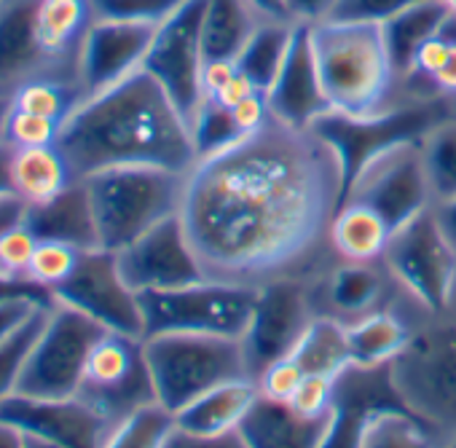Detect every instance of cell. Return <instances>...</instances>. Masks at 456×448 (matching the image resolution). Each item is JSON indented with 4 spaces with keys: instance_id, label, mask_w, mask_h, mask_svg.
<instances>
[{
    "instance_id": "1",
    "label": "cell",
    "mask_w": 456,
    "mask_h": 448,
    "mask_svg": "<svg viewBox=\"0 0 456 448\" xmlns=\"http://www.w3.org/2000/svg\"><path fill=\"white\" fill-rule=\"evenodd\" d=\"M344 169L314 132L272 118L185 175L180 220L207 280L264 288L306 280L336 258L330 223Z\"/></svg>"
},
{
    "instance_id": "2",
    "label": "cell",
    "mask_w": 456,
    "mask_h": 448,
    "mask_svg": "<svg viewBox=\"0 0 456 448\" xmlns=\"http://www.w3.org/2000/svg\"><path fill=\"white\" fill-rule=\"evenodd\" d=\"M57 148L76 180L113 167L188 172L196 164L188 121L145 70L81 100L62 124Z\"/></svg>"
},
{
    "instance_id": "3",
    "label": "cell",
    "mask_w": 456,
    "mask_h": 448,
    "mask_svg": "<svg viewBox=\"0 0 456 448\" xmlns=\"http://www.w3.org/2000/svg\"><path fill=\"white\" fill-rule=\"evenodd\" d=\"M312 49L330 113L362 118L403 105L379 22L325 20L312 25Z\"/></svg>"
},
{
    "instance_id": "4",
    "label": "cell",
    "mask_w": 456,
    "mask_h": 448,
    "mask_svg": "<svg viewBox=\"0 0 456 448\" xmlns=\"http://www.w3.org/2000/svg\"><path fill=\"white\" fill-rule=\"evenodd\" d=\"M185 175L164 167H113L84 180L100 248L118 253L159 223L180 215Z\"/></svg>"
},
{
    "instance_id": "5",
    "label": "cell",
    "mask_w": 456,
    "mask_h": 448,
    "mask_svg": "<svg viewBox=\"0 0 456 448\" xmlns=\"http://www.w3.org/2000/svg\"><path fill=\"white\" fill-rule=\"evenodd\" d=\"M156 403L172 416L204 392L250 379L242 341L196 333H161L142 338Z\"/></svg>"
},
{
    "instance_id": "6",
    "label": "cell",
    "mask_w": 456,
    "mask_h": 448,
    "mask_svg": "<svg viewBox=\"0 0 456 448\" xmlns=\"http://www.w3.org/2000/svg\"><path fill=\"white\" fill-rule=\"evenodd\" d=\"M400 400L443 437L456 435V320L427 314L392 362Z\"/></svg>"
},
{
    "instance_id": "7",
    "label": "cell",
    "mask_w": 456,
    "mask_h": 448,
    "mask_svg": "<svg viewBox=\"0 0 456 448\" xmlns=\"http://www.w3.org/2000/svg\"><path fill=\"white\" fill-rule=\"evenodd\" d=\"M258 298V288L199 280L175 290L140 293L142 338L161 333H196L242 338Z\"/></svg>"
},
{
    "instance_id": "8",
    "label": "cell",
    "mask_w": 456,
    "mask_h": 448,
    "mask_svg": "<svg viewBox=\"0 0 456 448\" xmlns=\"http://www.w3.org/2000/svg\"><path fill=\"white\" fill-rule=\"evenodd\" d=\"M381 261L419 309L445 314L456 280V250L443 234L432 207L392 232Z\"/></svg>"
},
{
    "instance_id": "9",
    "label": "cell",
    "mask_w": 456,
    "mask_h": 448,
    "mask_svg": "<svg viewBox=\"0 0 456 448\" xmlns=\"http://www.w3.org/2000/svg\"><path fill=\"white\" fill-rule=\"evenodd\" d=\"M105 333L108 330L92 317L54 301L17 392L30 397H76L89 354Z\"/></svg>"
},
{
    "instance_id": "10",
    "label": "cell",
    "mask_w": 456,
    "mask_h": 448,
    "mask_svg": "<svg viewBox=\"0 0 456 448\" xmlns=\"http://www.w3.org/2000/svg\"><path fill=\"white\" fill-rule=\"evenodd\" d=\"M448 116V100L432 102H403L373 116H341L325 113L312 129L336 151L344 169V191L354 172L384 148L397 143L421 140L437 121Z\"/></svg>"
},
{
    "instance_id": "11",
    "label": "cell",
    "mask_w": 456,
    "mask_h": 448,
    "mask_svg": "<svg viewBox=\"0 0 456 448\" xmlns=\"http://www.w3.org/2000/svg\"><path fill=\"white\" fill-rule=\"evenodd\" d=\"M344 201H360L376 209L392 232L432 207V191L424 169L421 140L397 143L370 156L349 180Z\"/></svg>"
},
{
    "instance_id": "12",
    "label": "cell",
    "mask_w": 456,
    "mask_h": 448,
    "mask_svg": "<svg viewBox=\"0 0 456 448\" xmlns=\"http://www.w3.org/2000/svg\"><path fill=\"white\" fill-rule=\"evenodd\" d=\"M78 397L113 427L156 403L142 338L108 330L89 354Z\"/></svg>"
},
{
    "instance_id": "13",
    "label": "cell",
    "mask_w": 456,
    "mask_h": 448,
    "mask_svg": "<svg viewBox=\"0 0 456 448\" xmlns=\"http://www.w3.org/2000/svg\"><path fill=\"white\" fill-rule=\"evenodd\" d=\"M204 0H185V4L156 28L153 44L142 62V70L164 89L180 116L191 124L196 108L204 100L201 46Z\"/></svg>"
},
{
    "instance_id": "14",
    "label": "cell",
    "mask_w": 456,
    "mask_h": 448,
    "mask_svg": "<svg viewBox=\"0 0 456 448\" xmlns=\"http://www.w3.org/2000/svg\"><path fill=\"white\" fill-rule=\"evenodd\" d=\"M304 282L314 317H328L341 325H352L368 314L408 301L384 261L362 264L336 256Z\"/></svg>"
},
{
    "instance_id": "15",
    "label": "cell",
    "mask_w": 456,
    "mask_h": 448,
    "mask_svg": "<svg viewBox=\"0 0 456 448\" xmlns=\"http://www.w3.org/2000/svg\"><path fill=\"white\" fill-rule=\"evenodd\" d=\"M54 301H62L100 322L105 330L142 338L140 296L124 280L118 256L102 248L84 250L73 274L54 288Z\"/></svg>"
},
{
    "instance_id": "16",
    "label": "cell",
    "mask_w": 456,
    "mask_h": 448,
    "mask_svg": "<svg viewBox=\"0 0 456 448\" xmlns=\"http://www.w3.org/2000/svg\"><path fill=\"white\" fill-rule=\"evenodd\" d=\"M312 320L314 312L304 280H277L258 288L250 325L240 338L250 379L256 381L272 362L293 354Z\"/></svg>"
},
{
    "instance_id": "17",
    "label": "cell",
    "mask_w": 456,
    "mask_h": 448,
    "mask_svg": "<svg viewBox=\"0 0 456 448\" xmlns=\"http://www.w3.org/2000/svg\"><path fill=\"white\" fill-rule=\"evenodd\" d=\"M0 421L20 429L22 435L65 448H102L113 432V424L78 395L30 397L14 392L0 400Z\"/></svg>"
},
{
    "instance_id": "18",
    "label": "cell",
    "mask_w": 456,
    "mask_h": 448,
    "mask_svg": "<svg viewBox=\"0 0 456 448\" xmlns=\"http://www.w3.org/2000/svg\"><path fill=\"white\" fill-rule=\"evenodd\" d=\"M116 256L124 280L137 296L151 290H175L207 280L180 215L159 223Z\"/></svg>"
},
{
    "instance_id": "19",
    "label": "cell",
    "mask_w": 456,
    "mask_h": 448,
    "mask_svg": "<svg viewBox=\"0 0 456 448\" xmlns=\"http://www.w3.org/2000/svg\"><path fill=\"white\" fill-rule=\"evenodd\" d=\"M156 28L159 25L94 20V25L86 30L81 41L78 65H76L84 100L142 70Z\"/></svg>"
},
{
    "instance_id": "20",
    "label": "cell",
    "mask_w": 456,
    "mask_h": 448,
    "mask_svg": "<svg viewBox=\"0 0 456 448\" xmlns=\"http://www.w3.org/2000/svg\"><path fill=\"white\" fill-rule=\"evenodd\" d=\"M266 100L272 116L296 129H312L325 113H330L312 49V25H296L293 44Z\"/></svg>"
},
{
    "instance_id": "21",
    "label": "cell",
    "mask_w": 456,
    "mask_h": 448,
    "mask_svg": "<svg viewBox=\"0 0 456 448\" xmlns=\"http://www.w3.org/2000/svg\"><path fill=\"white\" fill-rule=\"evenodd\" d=\"M389 405H405L397 395L392 365H379V368L349 365L336 379L330 429L322 448H354L368 419Z\"/></svg>"
},
{
    "instance_id": "22",
    "label": "cell",
    "mask_w": 456,
    "mask_h": 448,
    "mask_svg": "<svg viewBox=\"0 0 456 448\" xmlns=\"http://www.w3.org/2000/svg\"><path fill=\"white\" fill-rule=\"evenodd\" d=\"M36 38V0H4L0 6V97L36 76H54ZM57 78V76H54Z\"/></svg>"
},
{
    "instance_id": "23",
    "label": "cell",
    "mask_w": 456,
    "mask_h": 448,
    "mask_svg": "<svg viewBox=\"0 0 456 448\" xmlns=\"http://www.w3.org/2000/svg\"><path fill=\"white\" fill-rule=\"evenodd\" d=\"M427 317L424 309H419L411 298L381 309L376 314H368L346 328V344L352 365L360 368H379L392 365L397 354L408 346L413 328Z\"/></svg>"
},
{
    "instance_id": "24",
    "label": "cell",
    "mask_w": 456,
    "mask_h": 448,
    "mask_svg": "<svg viewBox=\"0 0 456 448\" xmlns=\"http://www.w3.org/2000/svg\"><path fill=\"white\" fill-rule=\"evenodd\" d=\"M25 223L38 240L62 242L76 250L100 248L94 209H92V199H89L84 180L70 183L65 191H60L49 201L28 207Z\"/></svg>"
},
{
    "instance_id": "25",
    "label": "cell",
    "mask_w": 456,
    "mask_h": 448,
    "mask_svg": "<svg viewBox=\"0 0 456 448\" xmlns=\"http://www.w3.org/2000/svg\"><path fill=\"white\" fill-rule=\"evenodd\" d=\"M330 429V416L306 419L290 403L269 400L258 392L253 408L240 424L250 448H322Z\"/></svg>"
},
{
    "instance_id": "26",
    "label": "cell",
    "mask_w": 456,
    "mask_h": 448,
    "mask_svg": "<svg viewBox=\"0 0 456 448\" xmlns=\"http://www.w3.org/2000/svg\"><path fill=\"white\" fill-rule=\"evenodd\" d=\"M92 0H36V38L46 60L78 81V49L94 25Z\"/></svg>"
},
{
    "instance_id": "27",
    "label": "cell",
    "mask_w": 456,
    "mask_h": 448,
    "mask_svg": "<svg viewBox=\"0 0 456 448\" xmlns=\"http://www.w3.org/2000/svg\"><path fill=\"white\" fill-rule=\"evenodd\" d=\"M256 397H258V384L253 379L228 381L204 392L193 403H188L180 413H175V424L191 435L232 432V429H240Z\"/></svg>"
},
{
    "instance_id": "28",
    "label": "cell",
    "mask_w": 456,
    "mask_h": 448,
    "mask_svg": "<svg viewBox=\"0 0 456 448\" xmlns=\"http://www.w3.org/2000/svg\"><path fill=\"white\" fill-rule=\"evenodd\" d=\"M392 240V226L368 204L341 201L330 223V248L344 261H381Z\"/></svg>"
},
{
    "instance_id": "29",
    "label": "cell",
    "mask_w": 456,
    "mask_h": 448,
    "mask_svg": "<svg viewBox=\"0 0 456 448\" xmlns=\"http://www.w3.org/2000/svg\"><path fill=\"white\" fill-rule=\"evenodd\" d=\"M448 6L443 0H421V4H413L403 12H397L395 17H389L387 22H381L384 30V44L397 76V84L403 78H408L416 52L440 30V25L448 17Z\"/></svg>"
},
{
    "instance_id": "30",
    "label": "cell",
    "mask_w": 456,
    "mask_h": 448,
    "mask_svg": "<svg viewBox=\"0 0 456 448\" xmlns=\"http://www.w3.org/2000/svg\"><path fill=\"white\" fill-rule=\"evenodd\" d=\"M261 17L248 0H204L201 46L207 60H237L250 36L258 30Z\"/></svg>"
},
{
    "instance_id": "31",
    "label": "cell",
    "mask_w": 456,
    "mask_h": 448,
    "mask_svg": "<svg viewBox=\"0 0 456 448\" xmlns=\"http://www.w3.org/2000/svg\"><path fill=\"white\" fill-rule=\"evenodd\" d=\"M12 175H14V196L22 199L28 207L54 199L60 191L76 183L57 145L14 151Z\"/></svg>"
},
{
    "instance_id": "32",
    "label": "cell",
    "mask_w": 456,
    "mask_h": 448,
    "mask_svg": "<svg viewBox=\"0 0 456 448\" xmlns=\"http://www.w3.org/2000/svg\"><path fill=\"white\" fill-rule=\"evenodd\" d=\"M445 437L405 405L376 411L362 427L354 448H440Z\"/></svg>"
},
{
    "instance_id": "33",
    "label": "cell",
    "mask_w": 456,
    "mask_h": 448,
    "mask_svg": "<svg viewBox=\"0 0 456 448\" xmlns=\"http://www.w3.org/2000/svg\"><path fill=\"white\" fill-rule=\"evenodd\" d=\"M290 357L301 365L306 376L338 379L352 365L346 328L336 320L314 317Z\"/></svg>"
},
{
    "instance_id": "34",
    "label": "cell",
    "mask_w": 456,
    "mask_h": 448,
    "mask_svg": "<svg viewBox=\"0 0 456 448\" xmlns=\"http://www.w3.org/2000/svg\"><path fill=\"white\" fill-rule=\"evenodd\" d=\"M293 33L296 25L290 22H261L258 30L245 44V49L240 52V57L234 60L240 73L250 78L253 86L261 89L264 94L272 89V84L282 70V62L293 44Z\"/></svg>"
},
{
    "instance_id": "35",
    "label": "cell",
    "mask_w": 456,
    "mask_h": 448,
    "mask_svg": "<svg viewBox=\"0 0 456 448\" xmlns=\"http://www.w3.org/2000/svg\"><path fill=\"white\" fill-rule=\"evenodd\" d=\"M424 169L432 191V207L456 199V116H445L421 137Z\"/></svg>"
},
{
    "instance_id": "36",
    "label": "cell",
    "mask_w": 456,
    "mask_h": 448,
    "mask_svg": "<svg viewBox=\"0 0 456 448\" xmlns=\"http://www.w3.org/2000/svg\"><path fill=\"white\" fill-rule=\"evenodd\" d=\"M81 100H84V92L76 81L54 78V76H36L12 94V108L65 124L68 116L81 105Z\"/></svg>"
},
{
    "instance_id": "37",
    "label": "cell",
    "mask_w": 456,
    "mask_h": 448,
    "mask_svg": "<svg viewBox=\"0 0 456 448\" xmlns=\"http://www.w3.org/2000/svg\"><path fill=\"white\" fill-rule=\"evenodd\" d=\"M188 129H191L196 161L217 156V153H223L228 148H234L240 140H245V134L240 132V126L234 121L232 108H225L215 97H204L201 100V105L196 108Z\"/></svg>"
},
{
    "instance_id": "38",
    "label": "cell",
    "mask_w": 456,
    "mask_h": 448,
    "mask_svg": "<svg viewBox=\"0 0 456 448\" xmlns=\"http://www.w3.org/2000/svg\"><path fill=\"white\" fill-rule=\"evenodd\" d=\"M54 301L38 306L4 344H0V400L9 397L17 392L20 387V379H22V371L28 365V357L44 330V322L49 317V309H52Z\"/></svg>"
},
{
    "instance_id": "39",
    "label": "cell",
    "mask_w": 456,
    "mask_h": 448,
    "mask_svg": "<svg viewBox=\"0 0 456 448\" xmlns=\"http://www.w3.org/2000/svg\"><path fill=\"white\" fill-rule=\"evenodd\" d=\"M172 429L175 416L159 403H153L116 424L102 448H164Z\"/></svg>"
},
{
    "instance_id": "40",
    "label": "cell",
    "mask_w": 456,
    "mask_h": 448,
    "mask_svg": "<svg viewBox=\"0 0 456 448\" xmlns=\"http://www.w3.org/2000/svg\"><path fill=\"white\" fill-rule=\"evenodd\" d=\"M81 253L84 250H76V248L62 245V242L38 240V248H36L30 269H28V280L33 285L54 293V288H60L73 274V269L78 266Z\"/></svg>"
},
{
    "instance_id": "41",
    "label": "cell",
    "mask_w": 456,
    "mask_h": 448,
    "mask_svg": "<svg viewBox=\"0 0 456 448\" xmlns=\"http://www.w3.org/2000/svg\"><path fill=\"white\" fill-rule=\"evenodd\" d=\"M183 4H185V0H92V9H94L97 20L161 25Z\"/></svg>"
},
{
    "instance_id": "42",
    "label": "cell",
    "mask_w": 456,
    "mask_h": 448,
    "mask_svg": "<svg viewBox=\"0 0 456 448\" xmlns=\"http://www.w3.org/2000/svg\"><path fill=\"white\" fill-rule=\"evenodd\" d=\"M60 121H52L46 116H36L28 110H9V118L4 124V143H9L14 151L20 148H46L57 145L60 140Z\"/></svg>"
},
{
    "instance_id": "43",
    "label": "cell",
    "mask_w": 456,
    "mask_h": 448,
    "mask_svg": "<svg viewBox=\"0 0 456 448\" xmlns=\"http://www.w3.org/2000/svg\"><path fill=\"white\" fill-rule=\"evenodd\" d=\"M38 248V237L30 232L25 220L14 223V226L0 237V277L9 280H28V269L33 261V253Z\"/></svg>"
},
{
    "instance_id": "44",
    "label": "cell",
    "mask_w": 456,
    "mask_h": 448,
    "mask_svg": "<svg viewBox=\"0 0 456 448\" xmlns=\"http://www.w3.org/2000/svg\"><path fill=\"white\" fill-rule=\"evenodd\" d=\"M333 392H336V379L304 376L301 387L290 397V405L306 419H325L333 413Z\"/></svg>"
},
{
    "instance_id": "45",
    "label": "cell",
    "mask_w": 456,
    "mask_h": 448,
    "mask_svg": "<svg viewBox=\"0 0 456 448\" xmlns=\"http://www.w3.org/2000/svg\"><path fill=\"white\" fill-rule=\"evenodd\" d=\"M304 376H306V373L301 371V365L288 354V357L272 362V365L256 379V384H258V392H261L264 397L280 400V403H290V397H293L296 389L301 387Z\"/></svg>"
},
{
    "instance_id": "46",
    "label": "cell",
    "mask_w": 456,
    "mask_h": 448,
    "mask_svg": "<svg viewBox=\"0 0 456 448\" xmlns=\"http://www.w3.org/2000/svg\"><path fill=\"white\" fill-rule=\"evenodd\" d=\"M421 4V0H336L330 20L341 22H387L397 12Z\"/></svg>"
},
{
    "instance_id": "47",
    "label": "cell",
    "mask_w": 456,
    "mask_h": 448,
    "mask_svg": "<svg viewBox=\"0 0 456 448\" xmlns=\"http://www.w3.org/2000/svg\"><path fill=\"white\" fill-rule=\"evenodd\" d=\"M164 448H250L240 429L223 432V435H191L175 424Z\"/></svg>"
},
{
    "instance_id": "48",
    "label": "cell",
    "mask_w": 456,
    "mask_h": 448,
    "mask_svg": "<svg viewBox=\"0 0 456 448\" xmlns=\"http://www.w3.org/2000/svg\"><path fill=\"white\" fill-rule=\"evenodd\" d=\"M54 298H33V296H20V298H9L0 301V344H4L38 306L49 304Z\"/></svg>"
},
{
    "instance_id": "49",
    "label": "cell",
    "mask_w": 456,
    "mask_h": 448,
    "mask_svg": "<svg viewBox=\"0 0 456 448\" xmlns=\"http://www.w3.org/2000/svg\"><path fill=\"white\" fill-rule=\"evenodd\" d=\"M336 0H288L293 25H320L333 17Z\"/></svg>"
},
{
    "instance_id": "50",
    "label": "cell",
    "mask_w": 456,
    "mask_h": 448,
    "mask_svg": "<svg viewBox=\"0 0 456 448\" xmlns=\"http://www.w3.org/2000/svg\"><path fill=\"white\" fill-rule=\"evenodd\" d=\"M240 73L237 62L234 60H207L204 62V70H201V89H204V97H212L217 94L228 81Z\"/></svg>"
},
{
    "instance_id": "51",
    "label": "cell",
    "mask_w": 456,
    "mask_h": 448,
    "mask_svg": "<svg viewBox=\"0 0 456 448\" xmlns=\"http://www.w3.org/2000/svg\"><path fill=\"white\" fill-rule=\"evenodd\" d=\"M256 92H261V89H256L253 86V81L250 78H245L242 73H237L232 81H228L217 94H212L217 102H223L225 108H234V105H240L242 100H248L250 94H256Z\"/></svg>"
},
{
    "instance_id": "52",
    "label": "cell",
    "mask_w": 456,
    "mask_h": 448,
    "mask_svg": "<svg viewBox=\"0 0 456 448\" xmlns=\"http://www.w3.org/2000/svg\"><path fill=\"white\" fill-rule=\"evenodd\" d=\"M20 296H33V298H54L49 290L25 282V280H9V277H0V301H9V298H20Z\"/></svg>"
},
{
    "instance_id": "53",
    "label": "cell",
    "mask_w": 456,
    "mask_h": 448,
    "mask_svg": "<svg viewBox=\"0 0 456 448\" xmlns=\"http://www.w3.org/2000/svg\"><path fill=\"white\" fill-rule=\"evenodd\" d=\"M250 9L261 17V22H290L288 14V0H248Z\"/></svg>"
},
{
    "instance_id": "54",
    "label": "cell",
    "mask_w": 456,
    "mask_h": 448,
    "mask_svg": "<svg viewBox=\"0 0 456 448\" xmlns=\"http://www.w3.org/2000/svg\"><path fill=\"white\" fill-rule=\"evenodd\" d=\"M25 212H28V204L17 196H9V199H0V237H4L14 223L25 220Z\"/></svg>"
},
{
    "instance_id": "55",
    "label": "cell",
    "mask_w": 456,
    "mask_h": 448,
    "mask_svg": "<svg viewBox=\"0 0 456 448\" xmlns=\"http://www.w3.org/2000/svg\"><path fill=\"white\" fill-rule=\"evenodd\" d=\"M14 148L0 140V199L14 196V175H12Z\"/></svg>"
},
{
    "instance_id": "56",
    "label": "cell",
    "mask_w": 456,
    "mask_h": 448,
    "mask_svg": "<svg viewBox=\"0 0 456 448\" xmlns=\"http://www.w3.org/2000/svg\"><path fill=\"white\" fill-rule=\"evenodd\" d=\"M432 209H435V217H437V223H440L443 234L448 237V242H451L453 250H456V199H453V201L435 204Z\"/></svg>"
},
{
    "instance_id": "57",
    "label": "cell",
    "mask_w": 456,
    "mask_h": 448,
    "mask_svg": "<svg viewBox=\"0 0 456 448\" xmlns=\"http://www.w3.org/2000/svg\"><path fill=\"white\" fill-rule=\"evenodd\" d=\"M0 448H25V435L0 421Z\"/></svg>"
},
{
    "instance_id": "58",
    "label": "cell",
    "mask_w": 456,
    "mask_h": 448,
    "mask_svg": "<svg viewBox=\"0 0 456 448\" xmlns=\"http://www.w3.org/2000/svg\"><path fill=\"white\" fill-rule=\"evenodd\" d=\"M25 448H65V445H57V443L41 440V437H30V435H25Z\"/></svg>"
},
{
    "instance_id": "59",
    "label": "cell",
    "mask_w": 456,
    "mask_h": 448,
    "mask_svg": "<svg viewBox=\"0 0 456 448\" xmlns=\"http://www.w3.org/2000/svg\"><path fill=\"white\" fill-rule=\"evenodd\" d=\"M9 110H12V100L9 97H0V140H4V124L9 118Z\"/></svg>"
},
{
    "instance_id": "60",
    "label": "cell",
    "mask_w": 456,
    "mask_h": 448,
    "mask_svg": "<svg viewBox=\"0 0 456 448\" xmlns=\"http://www.w3.org/2000/svg\"><path fill=\"white\" fill-rule=\"evenodd\" d=\"M445 314L456 320V280H453V290H451V298H448V309H445Z\"/></svg>"
},
{
    "instance_id": "61",
    "label": "cell",
    "mask_w": 456,
    "mask_h": 448,
    "mask_svg": "<svg viewBox=\"0 0 456 448\" xmlns=\"http://www.w3.org/2000/svg\"><path fill=\"white\" fill-rule=\"evenodd\" d=\"M440 448H456V435H453V437H445V440L440 443Z\"/></svg>"
},
{
    "instance_id": "62",
    "label": "cell",
    "mask_w": 456,
    "mask_h": 448,
    "mask_svg": "<svg viewBox=\"0 0 456 448\" xmlns=\"http://www.w3.org/2000/svg\"><path fill=\"white\" fill-rule=\"evenodd\" d=\"M448 113L456 116V100H448Z\"/></svg>"
},
{
    "instance_id": "63",
    "label": "cell",
    "mask_w": 456,
    "mask_h": 448,
    "mask_svg": "<svg viewBox=\"0 0 456 448\" xmlns=\"http://www.w3.org/2000/svg\"><path fill=\"white\" fill-rule=\"evenodd\" d=\"M443 4H445V6H448L451 12H456V0H443Z\"/></svg>"
},
{
    "instance_id": "64",
    "label": "cell",
    "mask_w": 456,
    "mask_h": 448,
    "mask_svg": "<svg viewBox=\"0 0 456 448\" xmlns=\"http://www.w3.org/2000/svg\"><path fill=\"white\" fill-rule=\"evenodd\" d=\"M0 6H4V0H0Z\"/></svg>"
}]
</instances>
